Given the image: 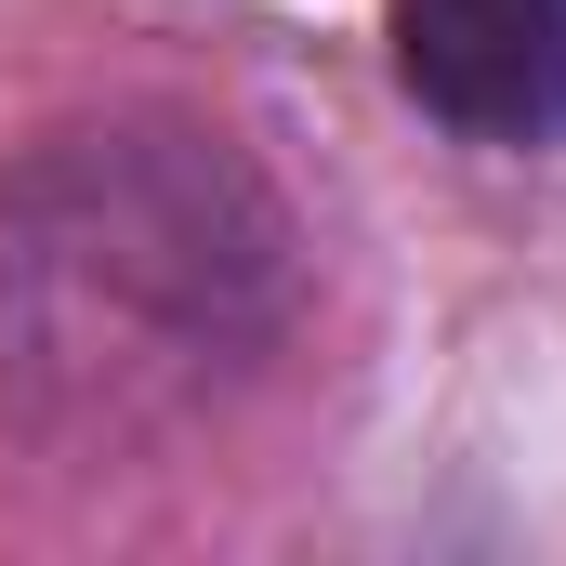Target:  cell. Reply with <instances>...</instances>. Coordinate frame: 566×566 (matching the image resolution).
Returning <instances> with one entry per match:
<instances>
[{
  "mask_svg": "<svg viewBox=\"0 0 566 566\" xmlns=\"http://www.w3.org/2000/svg\"><path fill=\"white\" fill-rule=\"evenodd\" d=\"M382 80L474 158H566V0H382Z\"/></svg>",
  "mask_w": 566,
  "mask_h": 566,
  "instance_id": "7a4b0ae2",
  "label": "cell"
},
{
  "mask_svg": "<svg viewBox=\"0 0 566 566\" xmlns=\"http://www.w3.org/2000/svg\"><path fill=\"white\" fill-rule=\"evenodd\" d=\"M303 290V211L224 119L80 106L0 158V434L53 474H145L290 369Z\"/></svg>",
  "mask_w": 566,
  "mask_h": 566,
  "instance_id": "6da1fadb",
  "label": "cell"
}]
</instances>
